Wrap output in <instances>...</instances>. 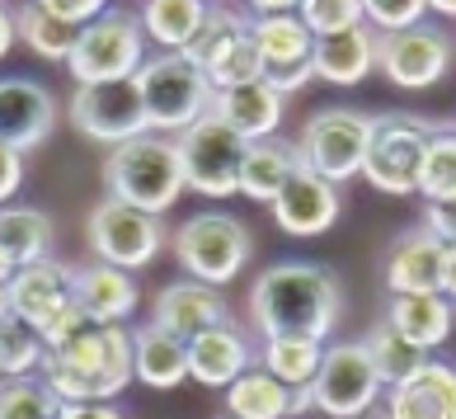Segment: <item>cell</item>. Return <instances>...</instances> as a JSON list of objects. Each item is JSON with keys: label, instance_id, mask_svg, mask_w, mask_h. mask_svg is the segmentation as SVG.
<instances>
[{"label": "cell", "instance_id": "obj_10", "mask_svg": "<svg viewBox=\"0 0 456 419\" xmlns=\"http://www.w3.org/2000/svg\"><path fill=\"white\" fill-rule=\"evenodd\" d=\"M71 127L90 142H104L109 151L146 137L151 119H146V104H142L137 76L132 80H104V86H76Z\"/></svg>", "mask_w": 456, "mask_h": 419}, {"label": "cell", "instance_id": "obj_24", "mask_svg": "<svg viewBox=\"0 0 456 419\" xmlns=\"http://www.w3.org/2000/svg\"><path fill=\"white\" fill-rule=\"evenodd\" d=\"M311 66H315L320 80H330V86H358L371 66H377V33L367 24H358V29L334 33V38H315Z\"/></svg>", "mask_w": 456, "mask_h": 419}, {"label": "cell", "instance_id": "obj_46", "mask_svg": "<svg viewBox=\"0 0 456 419\" xmlns=\"http://www.w3.org/2000/svg\"><path fill=\"white\" fill-rule=\"evenodd\" d=\"M57 419H123L113 406H61Z\"/></svg>", "mask_w": 456, "mask_h": 419}, {"label": "cell", "instance_id": "obj_27", "mask_svg": "<svg viewBox=\"0 0 456 419\" xmlns=\"http://www.w3.org/2000/svg\"><path fill=\"white\" fill-rule=\"evenodd\" d=\"M208 14L212 5H202V0H151L142 5V33L160 53H189L208 29Z\"/></svg>", "mask_w": 456, "mask_h": 419}, {"label": "cell", "instance_id": "obj_28", "mask_svg": "<svg viewBox=\"0 0 456 419\" xmlns=\"http://www.w3.org/2000/svg\"><path fill=\"white\" fill-rule=\"evenodd\" d=\"M301 165V151L297 142H249L245 146V160H240V193L255 198V203H273L278 189L287 179H292V170Z\"/></svg>", "mask_w": 456, "mask_h": 419}, {"label": "cell", "instance_id": "obj_12", "mask_svg": "<svg viewBox=\"0 0 456 419\" xmlns=\"http://www.w3.org/2000/svg\"><path fill=\"white\" fill-rule=\"evenodd\" d=\"M315 391V410H325L330 419H362L377 410L381 396V377L371 367L367 344H325V363L311 382Z\"/></svg>", "mask_w": 456, "mask_h": 419}, {"label": "cell", "instance_id": "obj_44", "mask_svg": "<svg viewBox=\"0 0 456 419\" xmlns=\"http://www.w3.org/2000/svg\"><path fill=\"white\" fill-rule=\"evenodd\" d=\"M20 184H24V156H20V151L0 146V208L20 193Z\"/></svg>", "mask_w": 456, "mask_h": 419}, {"label": "cell", "instance_id": "obj_43", "mask_svg": "<svg viewBox=\"0 0 456 419\" xmlns=\"http://www.w3.org/2000/svg\"><path fill=\"white\" fill-rule=\"evenodd\" d=\"M47 10H53L57 20H66L71 29H86V24H94L109 5H99V0H47Z\"/></svg>", "mask_w": 456, "mask_h": 419}, {"label": "cell", "instance_id": "obj_19", "mask_svg": "<svg viewBox=\"0 0 456 419\" xmlns=\"http://www.w3.org/2000/svg\"><path fill=\"white\" fill-rule=\"evenodd\" d=\"M137 283L113 264H86L76 269V307L90 316V325H123L137 311Z\"/></svg>", "mask_w": 456, "mask_h": 419}, {"label": "cell", "instance_id": "obj_4", "mask_svg": "<svg viewBox=\"0 0 456 419\" xmlns=\"http://www.w3.org/2000/svg\"><path fill=\"white\" fill-rule=\"evenodd\" d=\"M137 90H142V104H146V119L151 132H189L193 123H202L212 113V99L216 90L208 86L202 66L183 53H156L142 62L137 71Z\"/></svg>", "mask_w": 456, "mask_h": 419}, {"label": "cell", "instance_id": "obj_34", "mask_svg": "<svg viewBox=\"0 0 456 419\" xmlns=\"http://www.w3.org/2000/svg\"><path fill=\"white\" fill-rule=\"evenodd\" d=\"M367 354H371V367H377V377H381V387H400V382H410L419 367H424V349H414L410 340H400V334L391 325H377L367 334Z\"/></svg>", "mask_w": 456, "mask_h": 419}, {"label": "cell", "instance_id": "obj_47", "mask_svg": "<svg viewBox=\"0 0 456 419\" xmlns=\"http://www.w3.org/2000/svg\"><path fill=\"white\" fill-rule=\"evenodd\" d=\"M14 38H20V29H14V10L0 5V62H5V53L14 47Z\"/></svg>", "mask_w": 456, "mask_h": 419}, {"label": "cell", "instance_id": "obj_50", "mask_svg": "<svg viewBox=\"0 0 456 419\" xmlns=\"http://www.w3.org/2000/svg\"><path fill=\"white\" fill-rule=\"evenodd\" d=\"M14 321V316H10V297H5V288H0V330H5Z\"/></svg>", "mask_w": 456, "mask_h": 419}, {"label": "cell", "instance_id": "obj_33", "mask_svg": "<svg viewBox=\"0 0 456 419\" xmlns=\"http://www.w3.org/2000/svg\"><path fill=\"white\" fill-rule=\"evenodd\" d=\"M320 363H325V344L315 340H297V334H282V340H264V373L278 377L287 391L292 387H311Z\"/></svg>", "mask_w": 456, "mask_h": 419}, {"label": "cell", "instance_id": "obj_53", "mask_svg": "<svg viewBox=\"0 0 456 419\" xmlns=\"http://www.w3.org/2000/svg\"><path fill=\"white\" fill-rule=\"evenodd\" d=\"M0 382H5V358H0Z\"/></svg>", "mask_w": 456, "mask_h": 419}, {"label": "cell", "instance_id": "obj_30", "mask_svg": "<svg viewBox=\"0 0 456 419\" xmlns=\"http://www.w3.org/2000/svg\"><path fill=\"white\" fill-rule=\"evenodd\" d=\"M14 29H20V38L28 43V53H38L43 62H71L76 43H80V29L57 20V14L47 10V0H28V5L14 10Z\"/></svg>", "mask_w": 456, "mask_h": 419}, {"label": "cell", "instance_id": "obj_39", "mask_svg": "<svg viewBox=\"0 0 456 419\" xmlns=\"http://www.w3.org/2000/svg\"><path fill=\"white\" fill-rule=\"evenodd\" d=\"M428 14L424 0H367L362 5V20L381 24L386 33H400V29H419V20Z\"/></svg>", "mask_w": 456, "mask_h": 419}, {"label": "cell", "instance_id": "obj_6", "mask_svg": "<svg viewBox=\"0 0 456 419\" xmlns=\"http://www.w3.org/2000/svg\"><path fill=\"white\" fill-rule=\"evenodd\" d=\"M175 259L189 269L193 283L226 288L249 259V231L231 212H198L175 231Z\"/></svg>", "mask_w": 456, "mask_h": 419}, {"label": "cell", "instance_id": "obj_16", "mask_svg": "<svg viewBox=\"0 0 456 419\" xmlns=\"http://www.w3.org/2000/svg\"><path fill=\"white\" fill-rule=\"evenodd\" d=\"M57 127V99L47 86L24 76H5L0 80V146L5 151H33L53 137Z\"/></svg>", "mask_w": 456, "mask_h": 419}, {"label": "cell", "instance_id": "obj_38", "mask_svg": "<svg viewBox=\"0 0 456 419\" xmlns=\"http://www.w3.org/2000/svg\"><path fill=\"white\" fill-rule=\"evenodd\" d=\"M297 14H301V24L311 29V38H334V33L362 24L358 0H306V5H297Z\"/></svg>", "mask_w": 456, "mask_h": 419}, {"label": "cell", "instance_id": "obj_8", "mask_svg": "<svg viewBox=\"0 0 456 419\" xmlns=\"http://www.w3.org/2000/svg\"><path fill=\"white\" fill-rule=\"evenodd\" d=\"M179 146V170H183V189H193L202 198H231L240 193V160H245V146L222 119H202L189 132L175 137Z\"/></svg>", "mask_w": 456, "mask_h": 419}, {"label": "cell", "instance_id": "obj_35", "mask_svg": "<svg viewBox=\"0 0 456 419\" xmlns=\"http://www.w3.org/2000/svg\"><path fill=\"white\" fill-rule=\"evenodd\" d=\"M419 193H424V203H452L456 198V127H437L428 137Z\"/></svg>", "mask_w": 456, "mask_h": 419}, {"label": "cell", "instance_id": "obj_17", "mask_svg": "<svg viewBox=\"0 0 456 419\" xmlns=\"http://www.w3.org/2000/svg\"><path fill=\"white\" fill-rule=\"evenodd\" d=\"M151 325L189 344V340H198V334H208V330H216V325H231V307H226L222 288H208V283L183 278V283L160 288Z\"/></svg>", "mask_w": 456, "mask_h": 419}, {"label": "cell", "instance_id": "obj_40", "mask_svg": "<svg viewBox=\"0 0 456 419\" xmlns=\"http://www.w3.org/2000/svg\"><path fill=\"white\" fill-rule=\"evenodd\" d=\"M86 330H94V325H90V316H86V311H80L76 301H71V307H66L61 316H53V321H47V325L38 330V340H43V349H47V354H57V349L76 344Z\"/></svg>", "mask_w": 456, "mask_h": 419}, {"label": "cell", "instance_id": "obj_11", "mask_svg": "<svg viewBox=\"0 0 456 419\" xmlns=\"http://www.w3.org/2000/svg\"><path fill=\"white\" fill-rule=\"evenodd\" d=\"M183 57H193V62L202 66V76H208V86H212L216 94L235 90V86H255V80H264V57H259L255 38H249V24H245L235 10H222V5L208 14L202 38H198Z\"/></svg>", "mask_w": 456, "mask_h": 419}, {"label": "cell", "instance_id": "obj_54", "mask_svg": "<svg viewBox=\"0 0 456 419\" xmlns=\"http://www.w3.org/2000/svg\"><path fill=\"white\" fill-rule=\"evenodd\" d=\"M222 419H231V415H222Z\"/></svg>", "mask_w": 456, "mask_h": 419}, {"label": "cell", "instance_id": "obj_52", "mask_svg": "<svg viewBox=\"0 0 456 419\" xmlns=\"http://www.w3.org/2000/svg\"><path fill=\"white\" fill-rule=\"evenodd\" d=\"M367 419H391V410H386V406H377V410H371Z\"/></svg>", "mask_w": 456, "mask_h": 419}, {"label": "cell", "instance_id": "obj_26", "mask_svg": "<svg viewBox=\"0 0 456 419\" xmlns=\"http://www.w3.org/2000/svg\"><path fill=\"white\" fill-rule=\"evenodd\" d=\"M132 377L146 382L156 391H170L189 377V344L165 334L156 325H146L132 334Z\"/></svg>", "mask_w": 456, "mask_h": 419}, {"label": "cell", "instance_id": "obj_13", "mask_svg": "<svg viewBox=\"0 0 456 419\" xmlns=\"http://www.w3.org/2000/svg\"><path fill=\"white\" fill-rule=\"evenodd\" d=\"M86 236H90V250L99 264H113V269H146L156 259V250L165 245V231H160V217H146L127 203H104L90 208V222H86Z\"/></svg>", "mask_w": 456, "mask_h": 419}, {"label": "cell", "instance_id": "obj_32", "mask_svg": "<svg viewBox=\"0 0 456 419\" xmlns=\"http://www.w3.org/2000/svg\"><path fill=\"white\" fill-rule=\"evenodd\" d=\"M292 410V391L278 377H268L264 367H249L240 382L226 387V415L231 419H287Z\"/></svg>", "mask_w": 456, "mask_h": 419}, {"label": "cell", "instance_id": "obj_2", "mask_svg": "<svg viewBox=\"0 0 456 419\" xmlns=\"http://www.w3.org/2000/svg\"><path fill=\"white\" fill-rule=\"evenodd\" d=\"M43 387L57 396V406H104L123 396L132 377V330L94 325L76 344L43 354Z\"/></svg>", "mask_w": 456, "mask_h": 419}, {"label": "cell", "instance_id": "obj_41", "mask_svg": "<svg viewBox=\"0 0 456 419\" xmlns=\"http://www.w3.org/2000/svg\"><path fill=\"white\" fill-rule=\"evenodd\" d=\"M306 80H315V66H311V62L264 66V86L273 90V94H292V90H306Z\"/></svg>", "mask_w": 456, "mask_h": 419}, {"label": "cell", "instance_id": "obj_36", "mask_svg": "<svg viewBox=\"0 0 456 419\" xmlns=\"http://www.w3.org/2000/svg\"><path fill=\"white\" fill-rule=\"evenodd\" d=\"M57 396L33 377L0 382V419H57Z\"/></svg>", "mask_w": 456, "mask_h": 419}, {"label": "cell", "instance_id": "obj_49", "mask_svg": "<svg viewBox=\"0 0 456 419\" xmlns=\"http://www.w3.org/2000/svg\"><path fill=\"white\" fill-rule=\"evenodd\" d=\"M14 274H20V269H14V264L0 255V288H10V278H14Z\"/></svg>", "mask_w": 456, "mask_h": 419}, {"label": "cell", "instance_id": "obj_51", "mask_svg": "<svg viewBox=\"0 0 456 419\" xmlns=\"http://www.w3.org/2000/svg\"><path fill=\"white\" fill-rule=\"evenodd\" d=\"M433 10H437V14H447V20H456V0H437Z\"/></svg>", "mask_w": 456, "mask_h": 419}, {"label": "cell", "instance_id": "obj_45", "mask_svg": "<svg viewBox=\"0 0 456 419\" xmlns=\"http://www.w3.org/2000/svg\"><path fill=\"white\" fill-rule=\"evenodd\" d=\"M437 292L456 301V245H443V274H437Z\"/></svg>", "mask_w": 456, "mask_h": 419}, {"label": "cell", "instance_id": "obj_22", "mask_svg": "<svg viewBox=\"0 0 456 419\" xmlns=\"http://www.w3.org/2000/svg\"><path fill=\"white\" fill-rule=\"evenodd\" d=\"M212 119H222L240 142H268L282 123V94H273L264 80L222 90L212 99Z\"/></svg>", "mask_w": 456, "mask_h": 419}, {"label": "cell", "instance_id": "obj_42", "mask_svg": "<svg viewBox=\"0 0 456 419\" xmlns=\"http://www.w3.org/2000/svg\"><path fill=\"white\" fill-rule=\"evenodd\" d=\"M424 231L443 245H456V198L452 203H424Z\"/></svg>", "mask_w": 456, "mask_h": 419}, {"label": "cell", "instance_id": "obj_5", "mask_svg": "<svg viewBox=\"0 0 456 419\" xmlns=\"http://www.w3.org/2000/svg\"><path fill=\"white\" fill-rule=\"evenodd\" d=\"M146 62V33L142 20L127 10H104L94 24L80 29V43L66 71L76 86H104V80H132Z\"/></svg>", "mask_w": 456, "mask_h": 419}, {"label": "cell", "instance_id": "obj_48", "mask_svg": "<svg viewBox=\"0 0 456 419\" xmlns=\"http://www.w3.org/2000/svg\"><path fill=\"white\" fill-rule=\"evenodd\" d=\"M306 410H315V391L311 387H292V410H287V419H297Z\"/></svg>", "mask_w": 456, "mask_h": 419}, {"label": "cell", "instance_id": "obj_23", "mask_svg": "<svg viewBox=\"0 0 456 419\" xmlns=\"http://www.w3.org/2000/svg\"><path fill=\"white\" fill-rule=\"evenodd\" d=\"M249 373V344L235 325H216L189 340V377L202 387H231Z\"/></svg>", "mask_w": 456, "mask_h": 419}, {"label": "cell", "instance_id": "obj_20", "mask_svg": "<svg viewBox=\"0 0 456 419\" xmlns=\"http://www.w3.org/2000/svg\"><path fill=\"white\" fill-rule=\"evenodd\" d=\"M391 419H456V367L424 363L410 382H400L386 396Z\"/></svg>", "mask_w": 456, "mask_h": 419}, {"label": "cell", "instance_id": "obj_21", "mask_svg": "<svg viewBox=\"0 0 456 419\" xmlns=\"http://www.w3.org/2000/svg\"><path fill=\"white\" fill-rule=\"evenodd\" d=\"M437 274H443V241L428 236L424 226L404 231L386 255V288L391 297H414V292H437Z\"/></svg>", "mask_w": 456, "mask_h": 419}, {"label": "cell", "instance_id": "obj_25", "mask_svg": "<svg viewBox=\"0 0 456 419\" xmlns=\"http://www.w3.org/2000/svg\"><path fill=\"white\" fill-rule=\"evenodd\" d=\"M386 325L414 349H437L452 334V301L443 292H414V297H391L386 307Z\"/></svg>", "mask_w": 456, "mask_h": 419}, {"label": "cell", "instance_id": "obj_7", "mask_svg": "<svg viewBox=\"0 0 456 419\" xmlns=\"http://www.w3.org/2000/svg\"><path fill=\"white\" fill-rule=\"evenodd\" d=\"M433 127L414 113H386L371 119V142L362 160V179L381 193H419V170H424V151H428Z\"/></svg>", "mask_w": 456, "mask_h": 419}, {"label": "cell", "instance_id": "obj_14", "mask_svg": "<svg viewBox=\"0 0 456 419\" xmlns=\"http://www.w3.org/2000/svg\"><path fill=\"white\" fill-rule=\"evenodd\" d=\"M377 62L400 90H424L452 66V43L437 29H400L377 38Z\"/></svg>", "mask_w": 456, "mask_h": 419}, {"label": "cell", "instance_id": "obj_29", "mask_svg": "<svg viewBox=\"0 0 456 419\" xmlns=\"http://www.w3.org/2000/svg\"><path fill=\"white\" fill-rule=\"evenodd\" d=\"M249 38H255L264 66H287V62H311V29L301 24L297 10H278V14H259L249 24Z\"/></svg>", "mask_w": 456, "mask_h": 419}, {"label": "cell", "instance_id": "obj_15", "mask_svg": "<svg viewBox=\"0 0 456 419\" xmlns=\"http://www.w3.org/2000/svg\"><path fill=\"white\" fill-rule=\"evenodd\" d=\"M5 297H10V316H14V321L38 334L53 316H61L76 301V269L47 255V259H38V264H28V269L14 274Z\"/></svg>", "mask_w": 456, "mask_h": 419}, {"label": "cell", "instance_id": "obj_37", "mask_svg": "<svg viewBox=\"0 0 456 419\" xmlns=\"http://www.w3.org/2000/svg\"><path fill=\"white\" fill-rule=\"evenodd\" d=\"M43 340L33 334L28 325H20V321H10L5 330H0V358H5V382H14V377H28V373H38L43 367Z\"/></svg>", "mask_w": 456, "mask_h": 419}, {"label": "cell", "instance_id": "obj_31", "mask_svg": "<svg viewBox=\"0 0 456 419\" xmlns=\"http://www.w3.org/2000/svg\"><path fill=\"white\" fill-rule=\"evenodd\" d=\"M47 245H53V222L38 208H0V255L14 269L47 259Z\"/></svg>", "mask_w": 456, "mask_h": 419}, {"label": "cell", "instance_id": "obj_1", "mask_svg": "<svg viewBox=\"0 0 456 419\" xmlns=\"http://www.w3.org/2000/svg\"><path fill=\"white\" fill-rule=\"evenodd\" d=\"M339 283L320 264H273L249 288V321L264 330V340H315L325 344L334 321H339Z\"/></svg>", "mask_w": 456, "mask_h": 419}, {"label": "cell", "instance_id": "obj_9", "mask_svg": "<svg viewBox=\"0 0 456 419\" xmlns=\"http://www.w3.org/2000/svg\"><path fill=\"white\" fill-rule=\"evenodd\" d=\"M367 142H371V119L367 113L320 109V113H311V123L301 127L297 151H301V165H306V170H315L330 184H344L353 175H362Z\"/></svg>", "mask_w": 456, "mask_h": 419}, {"label": "cell", "instance_id": "obj_3", "mask_svg": "<svg viewBox=\"0 0 456 419\" xmlns=\"http://www.w3.org/2000/svg\"><path fill=\"white\" fill-rule=\"evenodd\" d=\"M104 189L113 203H127L146 217H160L179 203L183 170H179V146L175 137L146 132L137 142H123L104 156Z\"/></svg>", "mask_w": 456, "mask_h": 419}, {"label": "cell", "instance_id": "obj_18", "mask_svg": "<svg viewBox=\"0 0 456 419\" xmlns=\"http://www.w3.org/2000/svg\"><path fill=\"white\" fill-rule=\"evenodd\" d=\"M273 217L287 236H320L339 217V184H330L315 170H306V165H297L292 179L273 198Z\"/></svg>", "mask_w": 456, "mask_h": 419}]
</instances>
